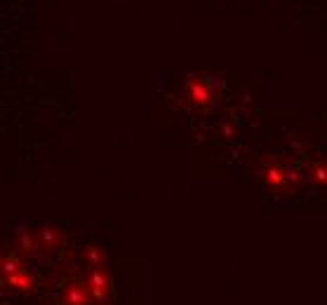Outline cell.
Here are the masks:
<instances>
[{
	"label": "cell",
	"mask_w": 327,
	"mask_h": 305,
	"mask_svg": "<svg viewBox=\"0 0 327 305\" xmlns=\"http://www.w3.org/2000/svg\"><path fill=\"white\" fill-rule=\"evenodd\" d=\"M92 289H95V293L99 298L106 296V291H109V279L104 277V272H95L92 275Z\"/></svg>",
	"instance_id": "1"
}]
</instances>
